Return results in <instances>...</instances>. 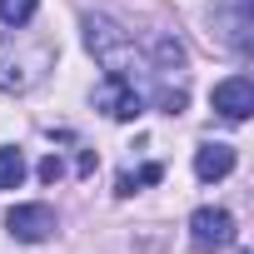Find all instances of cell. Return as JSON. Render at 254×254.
I'll use <instances>...</instances> for the list:
<instances>
[{
  "label": "cell",
  "mask_w": 254,
  "mask_h": 254,
  "mask_svg": "<svg viewBox=\"0 0 254 254\" xmlns=\"http://www.w3.org/2000/svg\"><path fill=\"white\" fill-rule=\"evenodd\" d=\"M85 45H90V55L100 60V70L110 75V80H125V85H135L150 65H145V55H140V45L125 35L110 15H85ZM140 90V85H135Z\"/></svg>",
  "instance_id": "cell-1"
},
{
  "label": "cell",
  "mask_w": 254,
  "mask_h": 254,
  "mask_svg": "<svg viewBox=\"0 0 254 254\" xmlns=\"http://www.w3.org/2000/svg\"><path fill=\"white\" fill-rule=\"evenodd\" d=\"M190 244H194L199 254L229 249V244H234V214H229V209H214V204L194 209V214H190Z\"/></svg>",
  "instance_id": "cell-2"
},
{
  "label": "cell",
  "mask_w": 254,
  "mask_h": 254,
  "mask_svg": "<svg viewBox=\"0 0 254 254\" xmlns=\"http://www.w3.org/2000/svg\"><path fill=\"white\" fill-rule=\"evenodd\" d=\"M45 65H50V50H40V55H20L15 50V40H5L0 35V90H30L40 75H45Z\"/></svg>",
  "instance_id": "cell-3"
},
{
  "label": "cell",
  "mask_w": 254,
  "mask_h": 254,
  "mask_svg": "<svg viewBox=\"0 0 254 254\" xmlns=\"http://www.w3.org/2000/svg\"><path fill=\"white\" fill-rule=\"evenodd\" d=\"M214 30L229 50H249V30H254V15H249V0H219L214 5Z\"/></svg>",
  "instance_id": "cell-4"
},
{
  "label": "cell",
  "mask_w": 254,
  "mask_h": 254,
  "mask_svg": "<svg viewBox=\"0 0 254 254\" xmlns=\"http://www.w3.org/2000/svg\"><path fill=\"white\" fill-rule=\"evenodd\" d=\"M95 110H105L110 120H140V115H145V95H140L135 85L105 75V85L95 90Z\"/></svg>",
  "instance_id": "cell-5"
},
{
  "label": "cell",
  "mask_w": 254,
  "mask_h": 254,
  "mask_svg": "<svg viewBox=\"0 0 254 254\" xmlns=\"http://www.w3.org/2000/svg\"><path fill=\"white\" fill-rule=\"evenodd\" d=\"M5 229H10L20 244H40V239L55 234V214H50V204H15V209L5 214Z\"/></svg>",
  "instance_id": "cell-6"
},
{
  "label": "cell",
  "mask_w": 254,
  "mask_h": 254,
  "mask_svg": "<svg viewBox=\"0 0 254 254\" xmlns=\"http://www.w3.org/2000/svg\"><path fill=\"white\" fill-rule=\"evenodd\" d=\"M214 110L224 115V120H249V110H254V85L244 80V75H229V80H219L214 85Z\"/></svg>",
  "instance_id": "cell-7"
},
{
  "label": "cell",
  "mask_w": 254,
  "mask_h": 254,
  "mask_svg": "<svg viewBox=\"0 0 254 254\" xmlns=\"http://www.w3.org/2000/svg\"><path fill=\"white\" fill-rule=\"evenodd\" d=\"M229 170H234V145H224V140H209V145H199V150H194V175H199L204 185L224 180Z\"/></svg>",
  "instance_id": "cell-8"
},
{
  "label": "cell",
  "mask_w": 254,
  "mask_h": 254,
  "mask_svg": "<svg viewBox=\"0 0 254 254\" xmlns=\"http://www.w3.org/2000/svg\"><path fill=\"white\" fill-rule=\"evenodd\" d=\"M35 10H40V0H0V25L20 30V25L35 20Z\"/></svg>",
  "instance_id": "cell-9"
},
{
  "label": "cell",
  "mask_w": 254,
  "mask_h": 254,
  "mask_svg": "<svg viewBox=\"0 0 254 254\" xmlns=\"http://www.w3.org/2000/svg\"><path fill=\"white\" fill-rule=\"evenodd\" d=\"M155 75H175V70H185V50H180V40H155V65H150Z\"/></svg>",
  "instance_id": "cell-10"
},
{
  "label": "cell",
  "mask_w": 254,
  "mask_h": 254,
  "mask_svg": "<svg viewBox=\"0 0 254 254\" xmlns=\"http://www.w3.org/2000/svg\"><path fill=\"white\" fill-rule=\"evenodd\" d=\"M20 180H25V160H20V150H0V190H20Z\"/></svg>",
  "instance_id": "cell-11"
},
{
  "label": "cell",
  "mask_w": 254,
  "mask_h": 254,
  "mask_svg": "<svg viewBox=\"0 0 254 254\" xmlns=\"http://www.w3.org/2000/svg\"><path fill=\"white\" fill-rule=\"evenodd\" d=\"M160 175H165L160 165H145V170H135V175H120V194H135L140 185H155Z\"/></svg>",
  "instance_id": "cell-12"
},
{
  "label": "cell",
  "mask_w": 254,
  "mask_h": 254,
  "mask_svg": "<svg viewBox=\"0 0 254 254\" xmlns=\"http://www.w3.org/2000/svg\"><path fill=\"white\" fill-rule=\"evenodd\" d=\"M60 175H65V165H60V160H55V155H50V160H45V165H40V180H45V185H55V180H60Z\"/></svg>",
  "instance_id": "cell-13"
}]
</instances>
